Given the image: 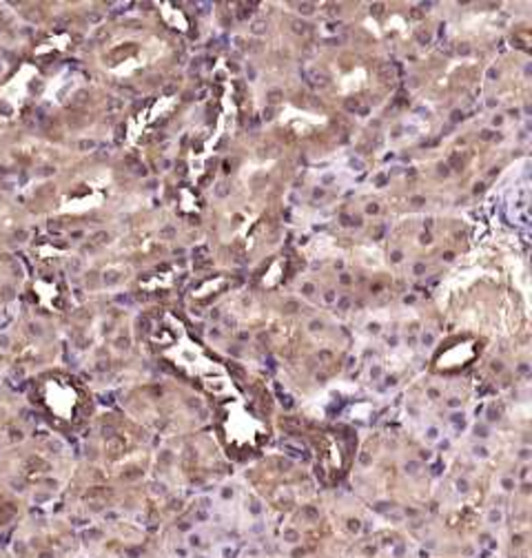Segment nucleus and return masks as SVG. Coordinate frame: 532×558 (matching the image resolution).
I'll return each mask as SVG.
<instances>
[{"label": "nucleus", "instance_id": "1", "mask_svg": "<svg viewBox=\"0 0 532 558\" xmlns=\"http://www.w3.org/2000/svg\"><path fill=\"white\" fill-rule=\"evenodd\" d=\"M25 238H27L25 231H19V233H16V240H25Z\"/></svg>", "mask_w": 532, "mask_h": 558}]
</instances>
